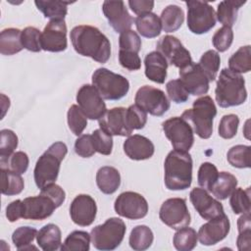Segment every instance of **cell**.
Returning a JSON list of instances; mask_svg holds the SVG:
<instances>
[{"label":"cell","instance_id":"obj_1","mask_svg":"<svg viewBox=\"0 0 251 251\" xmlns=\"http://www.w3.org/2000/svg\"><path fill=\"white\" fill-rule=\"evenodd\" d=\"M70 38L76 53L84 57L105 64L111 56V43L108 37L97 27L81 25L75 26Z\"/></svg>","mask_w":251,"mask_h":251},{"label":"cell","instance_id":"obj_2","mask_svg":"<svg viewBox=\"0 0 251 251\" xmlns=\"http://www.w3.org/2000/svg\"><path fill=\"white\" fill-rule=\"evenodd\" d=\"M192 158L188 152L173 150L165 160V185L170 190H184L192 181Z\"/></svg>","mask_w":251,"mask_h":251},{"label":"cell","instance_id":"obj_3","mask_svg":"<svg viewBox=\"0 0 251 251\" xmlns=\"http://www.w3.org/2000/svg\"><path fill=\"white\" fill-rule=\"evenodd\" d=\"M215 98L222 108L239 106L247 99L245 80L243 76L229 69H223L220 73L215 89Z\"/></svg>","mask_w":251,"mask_h":251},{"label":"cell","instance_id":"obj_4","mask_svg":"<svg viewBox=\"0 0 251 251\" xmlns=\"http://www.w3.org/2000/svg\"><path fill=\"white\" fill-rule=\"evenodd\" d=\"M68 153L67 145L62 141H57L38 158L33 171L36 186L39 189L48 184L55 183L59 176L61 163Z\"/></svg>","mask_w":251,"mask_h":251},{"label":"cell","instance_id":"obj_5","mask_svg":"<svg viewBox=\"0 0 251 251\" xmlns=\"http://www.w3.org/2000/svg\"><path fill=\"white\" fill-rule=\"evenodd\" d=\"M217 115L214 100L206 95L193 101L191 109L185 110L181 118L193 127V131L202 139H208L213 133V121Z\"/></svg>","mask_w":251,"mask_h":251},{"label":"cell","instance_id":"obj_6","mask_svg":"<svg viewBox=\"0 0 251 251\" xmlns=\"http://www.w3.org/2000/svg\"><path fill=\"white\" fill-rule=\"evenodd\" d=\"M92 85L105 100L116 101L125 97L129 90L128 80L106 68H99L92 74Z\"/></svg>","mask_w":251,"mask_h":251},{"label":"cell","instance_id":"obj_7","mask_svg":"<svg viewBox=\"0 0 251 251\" xmlns=\"http://www.w3.org/2000/svg\"><path fill=\"white\" fill-rule=\"evenodd\" d=\"M126 231V224L120 218H110L102 225L91 229L90 237L93 246L102 251L114 250L120 246Z\"/></svg>","mask_w":251,"mask_h":251},{"label":"cell","instance_id":"obj_8","mask_svg":"<svg viewBox=\"0 0 251 251\" xmlns=\"http://www.w3.org/2000/svg\"><path fill=\"white\" fill-rule=\"evenodd\" d=\"M187 27L195 34L210 31L216 25L217 18L214 8L203 1H186Z\"/></svg>","mask_w":251,"mask_h":251},{"label":"cell","instance_id":"obj_9","mask_svg":"<svg viewBox=\"0 0 251 251\" xmlns=\"http://www.w3.org/2000/svg\"><path fill=\"white\" fill-rule=\"evenodd\" d=\"M167 138L175 150L187 152L194 143L193 129L181 117H173L162 124Z\"/></svg>","mask_w":251,"mask_h":251},{"label":"cell","instance_id":"obj_10","mask_svg":"<svg viewBox=\"0 0 251 251\" xmlns=\"http://www.w3.org/2000/svg\"><path fill=\"white\" fill-rule=\"evenodd\" d=\"M159 218L162 223L173 229H179L189 226L191 217L186 205V200L177 197L167 199L160 208Z\"/></svg>","mask_w":251,"mask_h":251},{"label":"cell","instance_id":"obj_11","mask_svg":"<svg viewBox=\"0 0 251 251\" xmlns=\"http://www.w3.org/2000/svg\"><path fill=\"white\" fill-rule=\"evenodd\" d=\"M135 104L152 116L161 117L170 109L165 92L151 85L141 86L134 97Z\"/></svg>","mask_w":251,"mask_h":251},{"label":"cell","instance_id":"obj_12","mask_svg":"<svg viewBox=\"0 0 251 251\" xmlns=\"http://www.w3.org/2000/svg\"><path fill=\"white\" fill-rule=\"evenodd\" d=\"M58 207L54 199L41 189L39 195L22 200V218L25 220L43 221L49 218Z\"/></svg>","mask_w":251,"mask_h":251},{"label":"cell","instance_id":"obj_13","mask_svg":"<svg viewBox=\"0 0 251 251\" xmlns=\"http://www.w3.org/2000/svg\"><path fill=\"white\" fill-rule=\"evenodd\" d=\"M156 49L167 60L168 64L174 65L179 70L192 63L190 52L174 35L163 36L157 42Z\"/></svg>","mask_w":251,"mask_h":251},{"label":"cell","instance_id":"obj_14","mask_svg":"<svg viewBox=\"0 0 251 251\" xmlns=\"http://www.w3.org/2000/svg\"><path fill=\"white\" fill-rule=\"evenodd\" d=\"M114 208L118 215L129 220L142 219L148 213L147 200L133 191L121 193L115 201Z\"/></svg>","mask_w":251,"mask_h":251},{"label":"cell","instance_id":"obj_15","mask_svg":"<svg viewBox=\"0 0 251 251\" xmlns=\"http://www.w3.org/2000/svg\"><path fill=\"white\" fill-rule=\"evenodd\" d=\"M76 102L87 119L90 120H99L107 111L103 98L91 84H83L78 89Z\"/></svg>","mask_w":251,"mask_h":251},{"label":"cell","instance_id":"obj_16","mask_svg":"<svg viewBox=\"0 0 251 251\" xmlns=\"http://www.w3.org/2000/svg\"><path fill=\"white\" fill-rule=\"evenodd\" d=\"M41 49L48 52H62L68 47L65 20H50L41 32Z\"/></svg>","mask_w":251,"mask_h":251},{"label":"cell","instance_id":"obj_17","mask_svg":"<svg viewBox=\"0 0 251 251\" xmlns=\"http://www.w3.org/2000/svg\"><path fill=\"white\" fill-rule=\"evenodd\" d=\"M189 199L196 212L204 220L209 221L225 214L221 202L213 198L204 188H193L190 191Z\"/></svg>","mask_w":251,"mask_h":251},{"label":"cell","instance_id":"obj_18","mask_svg":"<svg viewBox=\"0 0 251 251\" xmlns=\"http://www.w3.org/2000/svg\"><path fill=\"white\" fill-rule=\"evenodd\" d=\"M179 79L188 94L200 96L206 94L209 90V79L200 66L191 63L179 70Z\"/></svg>","mask_w":251,"mask_h":251},{"label":"cell","instance_id":"obj_19","mask_svg":"<svg viewBox=\"0 0 251 251\" xmlns=\"http://www.w3.org/2000/svg\"><path fill=\"white\" fill-rule=\"evenodd\" d=\"M97 206L95 200L88 194H78L70 206L72 221L80 226H90L96 217Z\"/></svg>","mask_w":251,"mask_h":251},{"label":"cell","instance_id":"obj_20","mask_svg":"<svg viewBox=\"0 0 251 251\" xmlns=\"http://www.w3.org/2000/svg\"><path fill=\"white\" fill-rule=\"evenodd\" d=\"M230 229V224L227 216H222L209 220L202 225L198 230V239L201 244L206 246L215 245L226 238Z\"/></svg>","mask_w":251,"mask_h":251},{"label":"cell","instance_id":"obj_21","mask_svg":"<svg viewBox=\"0 0 251 251\" xmlns=\"http://www.w3.org/2000/svg\"><path fill=\"white\" fill-rule=\"evenodd\" d=\"M102 11L108 20L109 25L116 32L122 33L130 29L133 24V19L126 8L124 1H104Z\"/></svg>","mask_w":251,"mask_h":251},{"label":"cell","instance_id":"obj_22","mask_svg":"<svg viewBox=\"0 0 251 251\" xmlns=\"http://www.w3.org/2000/svg\"><path fill=\"white\" fill-rule=\"evenodd\" d=\"M101 129L111 135L129 136L132 132L126 122V108L116 107L107 110L98 120Z\"/></svg>","mask_w":251,"mask_h":251},{"label":"cell","instance_id":"obj_23","mask_svg":"<svg viewBox=\"0 0 251 251\" xmlns=\"http://www.w3.org/2000/svg\"><path fill=\"white\" fill-rule=\"evenodd\" d=\"M124 151L126 155L135 161H142L149 159L155 152L153 142L140 134L129 135L124 142Z\"/></svg>","mask_w":251,"mask_h":251},{"label":"cell","instance_id":"obj_24","mask_svg":"<svg viewBox=\"0 0 251 251\" xmlns=\"http://www.w3.org/2000/svg\"><path fill=\"white\" fill-rule=\"evenodd\" d=\"M145 75L148 79L162 84L165 82L167 77L168 62L167 60L158 52L152 51L145 56Z\"/></svg>","mask_w":251,"mask_h":251},{"label":"cell","instance_id":"obj_25","mask_svg":"<svg viewBox=\"0 0 251 251\" xmlns=\"http://www.w3.org/2000/svg\"><path fill=\"white\" fill-rule=\"evenodd\" d=\"M96 183L102 193L113 194L120 187L121 175L114 167H101L96 173Z\"/></svg>","mask_w":251,"mask_h":251},{"label":"cell","instance_id":"obj_26","mask_svg":"<svg viewBox=\"0 0 251 251\" xmlns=\"http://www.w3.org/2000/svg\"><path fill=\"white\" fill-rule=\"evenodd\" d=\"M36 241L42 250L55 251L61 247V229L54 224H47L37 231Z\"/></svg>","mask_w":251,"mask_h":251},{"label":"cell","instance_id":"obj_27","mask_svg":"<svg viewBox=\"0 0 251 251\" xmlns=\"http://www.w3.org/2000/svg\"><path fill=\"white\" fill-rule=\"evenodd\" d=\"M134 23L137 31L143 37L154 38L161 33L162 25L160 18L152 12L137 16Z\"/></svg>","mask_w":251,"mask_h":251},{"label":"cell","instance_id":"obj_28","mask_svg":"<svg viewBox=\"0 0 251 251\" xmlns=\"http://www.w3.org/2000/svg\"><path fill=\"white\" fill-rule=\"evenodd\" d=\"M22 30L15 27L5 28L0 33V53L2 55L11 56L23 50L21 40Z\"/></svg>","mask_w":251,"mask_h":251},{"label":"cell","instance_id":"obj_29","mask_svg":"<svg viewBox=\"0 0 251 251\" xmlns=\"http://www.w3.org/2000/svg\"><path fill=\"white\" fill-rule=\"evenodd\" d=\"M237 178L228 172H220L210 192L218 200H225L236 188Z\"/></svg>","mask_w":251,"mask_h":251},{"label":"cell","instance_id":"obj_30","mask_svg":"<svg viewBox=\"0 0 251 251\" xmlns=\"http://www.w3.org/2000/svg\"><path fill=\"white\" fill-rule=\"evenodd\" d=\"M246 1H238V0H225L218 4L216 18L217 20L224 25V26L231 27L236 19L237 14L241 6H243Z\"/></svg>","mask_w":251,"mask_h":251},{"label":"cell","instance_id":"obj_31","mask_svg":"<svg viewBox=\"0 0 251 251\" xmlns=\"http://www.w3.org/2000/svg\"><path fill=\"white\" fill-rule=\"evenodd\" d=\"M160 21L165 32H174L183 24V10L176 5H169L162 11Z\"/></svg>","mask_w":251,"mask_h":251},{"label":"cell","instance_id":"obj_32","mask_svg":"<svg viewBox=\"0 0 251 251\" xmlns=\"http://www.w3.org/2000/svg\"><path fill=\"white\" fill-rule=\"evenodd\" d=\"M73 2L59 0H36L34 1L37 9L45 18L51 20H64L68 13V5Z\"/></svg>","mask_w":251,"mask_h":251},{"label":"cell","instance_id":"obj_33","mask_svg":"<svg viewBox=\"0 0 251 251\" xmlns=\"http://www.w3.org/2000/svg\"><path fill=\"white\" fill-rule=\"evenodd\" d=\"M154 240V235L150 227L144 225L134 226L128 238L129 246L135 251H143L148 249Z\"/></svg>","mask_w":251,"mask_h":251},{"label":"cell","instance_id":"obj_34","mask_svg":"<svg viewBox=\"0 0 251 251\" xmlns=\"http://www.w3.org/2000/svg\"><path fill=\"white\" fill-rule=\"evenodd\" d=\"M25 187L21 175L6 168H1V192L4 195L12 196L20 194Z\"/></svg>","mask_w":251,"mask_h":251},{"label":"cell","instance_id":"obj_35","mask_svg":"<svg viewBox=\"0 0 251 251\" xmlns=\"http://www.w3.org/2000/svg\"><path fill=\"white\" fill-rule=\"evenodd\" d=\"M229 70L236 74L248 73L251 70V47L241 46L228 59Z\"/></svg>","mask_w":251,"mask_h":251},{"label":"cell","instance_id":"obj_36","mask_svg":"<svg viewBox=\"0 0 251 251\" xmlns=\"http://www.w3.org/2000/svg\"><path fill=\"white\" fill-rule=\"evenodd\" d=\"M90 234L84 230L71 232L60 249L62 251H88L90 248Z\"/></svg>","mask_w":251,"mask_h":251},{"label":"cell","instance_id":"obj_37","mask_svg":"<svg viewBox=\"0 0 251 251\" xmlns=\"http://www.w3.org/2000/svg\"><path fill=\"white\" fill-rule=\"evenodd\" d=\"M198 240V234L192 227L183 226L175 233L173 238L174 246L178 251H190L195 248Z\"/></svg>","mask_w":251,"mask_h":251},{"label":"cell","instance_id":"obj_38","mask_svg":"<svg viewBox=\"0 0 251 251\" xmlns=\"http://www.w3.org/2000/svg\"><path fill=\"white\" fill-rule=\"evenodd\" d=\"M251 147L248 145H235L232 146L226 154L227 162L234 168L244 169L250 168Z\"/></svg>","mask_w":251,"mask_h":251},{"label":"cell","instance_id":"obj_39","mask_svg":"<svg viewBox=\"0 0 251 251\" xmlns=\"http://www.w3.org/2000/svg\"><path fill=\"white\" fill-rule=\"evenodd\" d=\"M198 65L207 75L209 81L215 80L221 65V57L215 50H208L202 54Z\"/></svg>","mask_w":251,"mask_h":251},{"label":"cell","instance_id":"obj_40","mask_svg":"<svg viewBox=\"0 0 251 251\" xmlns=\"http://www.w3.org/2000/svg\"><path fill=\"white\" fill-rule=\"evenodd\" d=\"M229 204L233 213L236 215L250 213V187L245 189L240 187L235 188L230 194Z\"/></svg>","mask_w":251,"mask_h":251},{"label":"cell","instance_id":"obj_41","mask_svg":"<svg viewBox=\"0 0 251 251\" xmlns=\"http://www.w3.org/2000/svg\"><path fill=\"white\" fill-rule=\"evenodd\" d=\"M37 230L31 226H20L12 234V241L18 250H28L31 248L36 249L31 245L35 238Z\"/></svg>","mask_w":251,"mask_h":251},{"label":"cell","instance_id":"obj_42","mask_svg":"<svg viewBox=\"0 0 251 251\" xmlns=\"http://www.w3.org/2000/svg\"><path fill=\"white\" fill-rule=\"evenodd\" d=\"M238 236L236 244L238 250H250L251 248V220L250 213L242 214L237 221Z\"/></svg>","mask_w":251,"mask_h":251},{"label":"cell","instance_id":"obj_43","mask_svg":"<svg viewBox=\"0 0 251 251\" xmlns=\"http://www.w3.org/2000/svg\"><path fill=\"white\" fill-rule=\"evenodd\" d=\"M68 126L75 135H80L87 126V117L77 105H72L67 114Z\"/></svg>","mask_w":251,"mask_h":251},{"label":"cell","instance_id":"obj_44","mask_svg":"<svg viewBox=\"0 0 251 251\" xmlns=\"http://www.w3.org/2000/svg\"><path fill=\"white\" fill-rule=\"evenodd\" d=\"M0 163L8 160L18 147V136L11 129H2L0 131Z\"/></svg>","mask_w":251,"mask_h":251},{"label":"cell","instance_id":"obj_45","mask_svg":"<svg viewBox=\"0 0 251 251\" xmlns=\"http://www.w3.org/2000/svg\"><path fill=\"white\" fill-rule=\"evenodd\" d=\"M218 169L214 164L210 162L202 163L198 170L197 175V181L199 186H201V188H204L207 191H210L218 177Z\"/></svg>","mask_w":251,"mask_h":251},{"label":"cell","instance_id":"obj_46","mask_svg":"<svg viewBox=\"0 0 251 251\" xmlns=\"http://www.w3.org/2000/svg\"><path fill=\"white\" fill-rule=\"evenodd\" d=\"M41 32L34 26H26L22 30L21 40L23 47L30 52H39L41 50Z\"/></svg>","mask_w":251,"mask_h":251},{"label":"cell","instance_id":"obj_47","mask_svg":"<svg viewBox=\"0 0 251 251\" xmlns=\"http://www.w3.org/2000/svg\"><path fill=\"white\" fill-rule=\"evenodd\" d=\"M29 159L26 153L23 151H18L13 153L7 161L0 163L1 168L9 169L10 171L17 173L19 175L25 174L28 168Z\"/></svg>","mask_w":251,"mask_h":251},{"label":"cell","instance_id":"obj_48","mask_svg":"<svg viewBox=\"0 0 251 251\" xmlns=\"http://www.w3.org/2000/svg\"><path fill=\"white\" fill-rule=\"evenodd\" d=\"M119 47V51L138 54L141 49V39L136 31L131 29L126 30L120 34Z\"/></svg>","mask_w":251,"mask_h":251},{"label":"cell","instance_id":"obj_49","mask_svg":"<svg viewBox=\"0 0 251 251\" xmlns=\"http://www.w3.org/2000/svg\"><path fill=\"white\" fill-rule=\"evenodd\" d=\"M92 141L96 152L102 155H110L113 149V137L103 129H95L92 134Z\"/></svg>","mask_w":251,"mask_h":251},{"label":"cell","instance_id":"obj_50","mask_svg":"<svg viewBox=\"0 0 251 251\" xmlns=\"http://www.w3.org/2000/svg\"><path fill=\"white\" fill-rule=\"evenodd\" d=\"M239 125V118L237 115L228 114L225 115L219 124V135L225 139H230L237 133Z\"/></svg>","mask_w":251,"mask_h":251},{"label":"cell","instance_id":"obj_51","mask_svg":"<svg viewBox=\"0 0 251 251\" xmlns=\"http://www.w3.org/2000/svg\"><path fill=\"white\" fill-rule=\"evenodd\" d=\"M126 122L130 129H141L147 123V113L138 105H130L126 108Z\"/></svg>","mask_w":251,"mask_h":251},{"label":"cell","instance_id":"obj_52","mask_svg":"<svg viewBox=\"0 0 251 251\" xmlns=\"http://www.w3.org/2000/svg\"><path fill=\"white\" fill-rule=\"evenodd\" d=\"M233 41V31L231 27L223 26L219 28L213 35L212 42L219 52L226 51Z\"/></svg>","mask_w":251,"mask_h":251},{"label":"cell","instance_id":"obj_53","mask_svg":"<svg viewBox=\"0 0 251 251\" xmlns=\"http://www.w3.org/2000/svg\"><path fill=\"white\" fill-rule=\"evenodd\" d=\"M166 89H167L169 98L176 104L184 103L189 98V94L186 91V89L184 88V86L179 78L172 79V80L168 81L166 84Z\"/></svg>","mask_w":251,"mask_h":251},{"label":"cell","instance_id":"obj_54","mask_svg":"<svg viewBox=\"0 0 251 251\" xmlns=\"http://www.w3.org/2000/svg\"><path fill=\"white\" fill-rule=\"evenodd\" d=\"M75 152L82 157L89 158L96 152L94 149L91 134H82L75 142Z\"/></svg>","mask_w":251,"mask_h":251},{"label":"cell","instance_id":"obj_55","mask_svg":"<svg viewBox=\"0 0 251 251\" xmlns=\"http://www.w3.org/2000/svg\"><path fill=\"white\" fill-rule=\"evenodd\" d=\"M119 62L123 68L128 71H137L141 67V60L136 53L119 51Z\"/></svg>","mask_w":251,"mask_h":251},{"label":"cell","instance_id":"obj_56","mask_svg":"<svg viewBox=\"0 0 251 251\" xmlns=\"http://www.w3.org/2000/svg\"><path fill=\"white\" fill-rule=\"evenodd\" d=\"M128 6L136 15H143L150 13L154 8V1L151 0H129Z\"/></svg>","mask_w":251,"mask_h":251},{"label":"cell","instance_id":"obj_57","mask_svg":"<svg viewBox=\"0 0 251 251\" xmlns=\"http://www.w3.org/2000/svg\"><path fill=\"white\" fill-rule=\"evenodd\" d=\"M6 217L9 222L14 223L22 218V200L12 201L6 208Z\"/></svg>","mask_w":251,"mask_h":251}]
</instances>
